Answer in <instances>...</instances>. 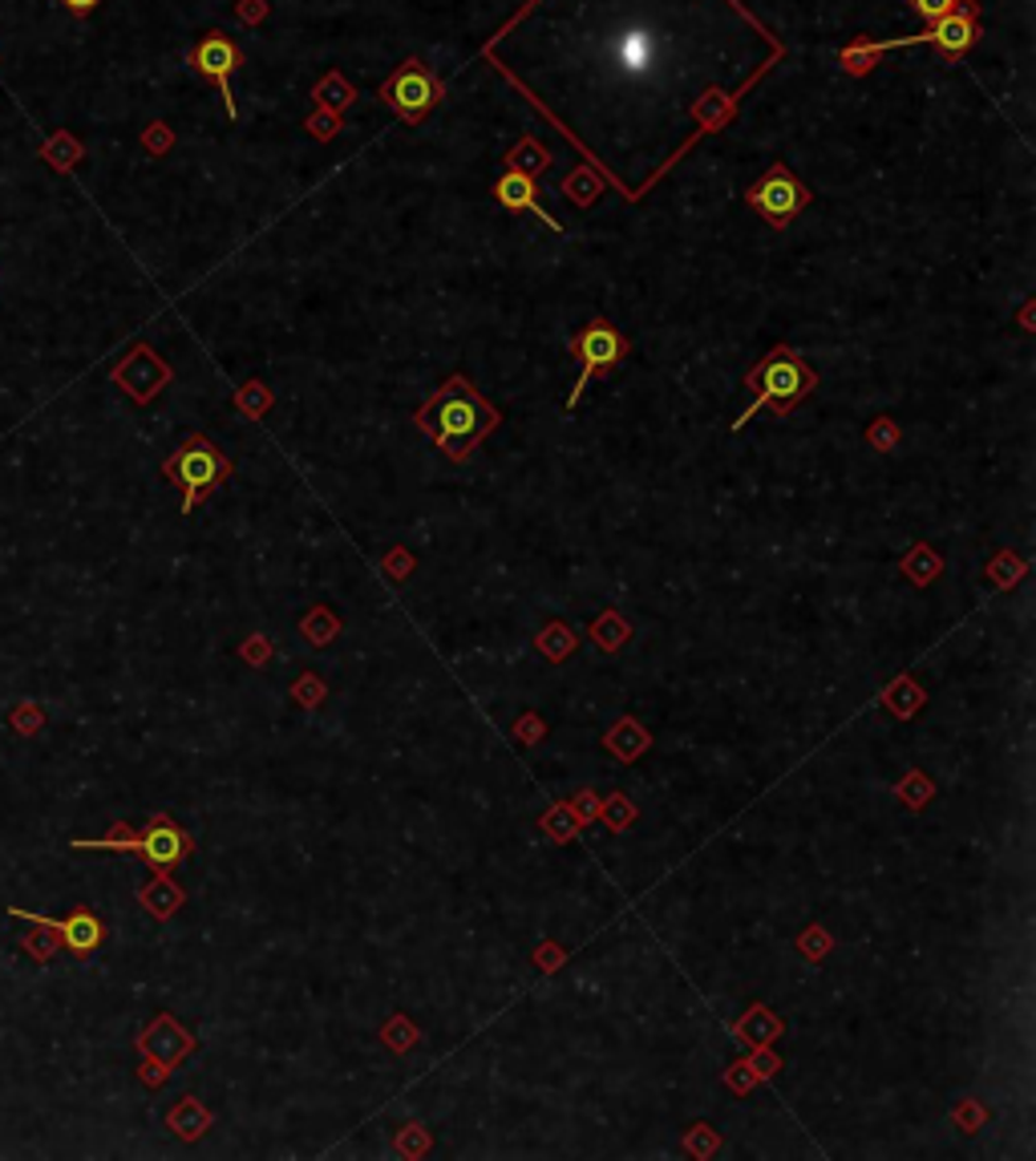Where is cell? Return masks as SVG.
I'll use <instances>...</instances> for the list:
<instances>
[{"instance_id": "d6a6232c", "label": "cell", "mask_w": 1036, "mask_h": 1161, "mask_svg": "<svg viewBox=\"0 0 1036 1161\" xmlns=\"http://www.w3.org/2000/svg\"><path fill=\"white\" fill-rule=\"evenodd\" d=\"M685 1141H689V1154H696V1158H709L716 1145H721V1138H716L709 1125H696V1129H692V1133Z\"/></svg>"}, {"instance_id": "ee69618b", "label": "cell", "mask_w": 1036, "mask_h": 1161, "mask_svg": "<svg viewBox=\"0 0 1036 1161\" xmlns=\"http://www.w3.org/2000/svg\"><path fill=\"white\" fill-rule=\"evenodd\" d=\"M385 570H389V575H405V570H410V559H405V555L397 550V555H389V559H385Z\"/></svg>"}, {"instance_id": "4fadbf2b", "label": "cell", "mask_w": 1036, "mask_h": 1161, "mask_svg": "<svg viewBox=\"0 0 1036 1161\" xmlns=\"http://www.w3.org/2000/svg\"><path fill=\"white\" fill-rule=\"evenodd\" d=\"M134 1045H139V1052L146 1056V1060H159L162 1069L175 1072V1065H179L183 1056L195 1052V1036H190V1032H186L175 1016H166V1012H162V1016H155L150 1024L142 1028Z\"/></svg>"}, {"instance_id": "52a82bcc", "label": "cell", "mask_w": 1036, "mask_h": 1161, "mask_svg": "<svg viewBox=\"0 0 1036 1161\" xmlns=\"http://www.w3.org/2000/svg\"><path fill=\"white\" fill-rule=\"evenodd\" d=\"M571 352H576V361L583 368H579V381H576V388H571V397H567V410H576L579 393L587 388L592 377H599V373H612V368L620 365L623 357H628V341H623L607 320H592L576 341H571Z\"/></svg>"}, {"instance_id": "484cf974", "label": "cell", "mask_w": 1036, "mask_h": 1161, "mask_svg": "<svg viewBox=\"0 0 1036 1161\" xmlns=\"http://www.w3.org/2000/svg\"><path fill=\"white\" fill-rule=\"evenodd\" d=\"M337 632H341V619H337L332 612H324V607L308 612V619H304V636L312 639V643H328Z\"/></svg>"}, {"instance_id": "7a4b0ae2", "label": "cell", "mask_w": 1036, "mask_h": 1161, "mask_svg": "<svg viewBox=\"0 0 1036 1161\" xmlns=\"http://www.w3.org/2000/svg\"><path fill=\"white\" fill-rule=\"evenodd\" d=\"M498 410L478 397V388L466 377H450L446 385L417 410V430L425 433L450 461H466L470 450L490 430H498Z\"/></svg>"}, {"instance_id": "74e56055", "label": "cell", "mask_w": 1036, "mask_h": 1161, "mask_svg": "<svg viewBox=\"0 0 1036 1161\" xmlns=\"http://www.w3.org/2000/svg\"><path fill=\"white\" fill-rule=\"evenodd\" d=\"M571 810H576V814H579V821L599 818V801H596V794H579L576 801H571Z\"/></svg>"}, {"instance_id": "cb8c5ba5", "label": "cell", "mask_w": 1036, "mask_h": 1161, "mask_svg": "<svg viewBox=\"0 0 1036 1161\" xmlns=\"http://www.w3.org/2000/svg\"><path fill=\"white\" fill-rule=\"evenodd\" d=\"M539 648H543L547 660H567V656L576 652V636H571L563 623H551V628L539 636Z\"/></svg>"}, {"instance_id": "44dd1931", "label": "cell", "mask_w": 1036, "mask_h": 1161, "mask_svg": "<svg viewBox=\"0 0 1036 1161\" xmlns=\"http://www.w3.org/2000/svg\"><path fill=\"white\" fill-rule=\"evenodd\" d=\"M70 846L73 850H126V854H134V846H139V830H134V826H126V821H117L106 838H73Z\"/></svg>"}, {"instance_id": "5b68a950", "label": "cell", "mask_w": 1036, "mask_h": 1161, "mask_svg": "<svg viewBox=\"0 0 1036 1161\" xmlns=\"http://www.w3.org/2000/svg\"><path fill=\"white\" fill-rule=\"evenodd\" d=\"M162 474L183 490V514H190L199 502L215 494L219 482L231 478V457L203 433H190L175 454L162 461Z\"/></svg>"}, {"instance_id": "60d3db41", "label": "cell", "mask_w": 1036, "mask_h": 1161, "mask_svg": "<svg viewBox=\"0 0 1036 1161\" xmlns=\"http://www.w3.org/2000/svg\"><path fill=\"white\" fill-rule=\"evenodd\" d=\"M321 692L324 688L316 684V676H304V684L296 688V696L304 701V705H316V701H321Z\"/></svg>"}, {"instance_id": "4316f807", "label": "cell", "mask_w": 1036, "mask_h": 1161, "mask_svg": "<svg viewBox=\"0 0 1036 1161\" xmlns=\"http://www.w3.org/2000/svg\"><path fill=\"white\" fill-rule=\"evenodd\" d=\"M599 814L612 821L616 830H623V826H632V821H636V805H632V801H628L623 794H612L607 801H603V805H599Z\"/></svg>"}, {"instance_id": "d4e9b609", "label": "cell", "mask_w": 1036, "mask_h": 1161, "mask_svg": "<svg viewBox=\"0 0 1036 1161\" xmlns=\"http://www.w3.org/2000/svg\"><path fill=\"white\" fill-rule=\"evenodd\" d=\"M592 636H596L599 643H603V652H616L623 639L632 636V628H628V623H623V619L616 612H603V619H599L596 628H592Z\"/></svg>"}, {"instance_id": "7c38bea8", "label": "cell", "mask_w": 1036, "mask_h": 1161, "mask_svg": "<svg viewBox=\"0 0 1036 1161\" xmlns=\"http://www.w3.org/2000/svg\"><path fill=\"white\" fill-rule=\"evenodd\" d=\"M239 49L231 46L223 33H211V37H203L199 46L190 49V66H195V73H203V77H211L215 86H219V93H223V106H228V117H239V106H235V97H231V73L239 69Z\"/></svg>"}, {"instance_id": "b9f144b4", "label": "cell", "mask_w": 1036, "mask_h": 1161, "mask_svg": "<svg viewBox=\"0 0 1036 1161\" xmlns=\"http://www.w3.org/2000/svg\"><path fill=\"white\" fill-rule=\"evenodd\" d=\"M97 4H102V0H61V8L73 13V17H90Z\"/></svg>"}, {"instance_id": "8d00e7d4", "label": "cell", "mask_w": 1036, "mask_h": 1161, "mask_svg": "<svg viewBox=\"0 0 1036 1161\" xmlns=\"http://www.w3.org/2000/svg\"><path fill=\"white\" fill-rule=\"evenodd\" d=\"M239 652H243V660H248V664H263L268 656H272V639H268V636H252L248 643H243V648H239Z\"/></svg>"}, {"instance_id": "6da1fadb", "label": "cell", "mask_w": 1036, "mask_h": 1161, "mask_svg": "<svg viewBox=\"0 0 1036 1161\" xmlns=\"http://www.w3.org/2000/svg\"><path fill=\"white\" fill-rule=\"evenodd\" d=\"M486 57L636 203L782 41L741 0H530Z\"/></svg>"}, {"instance_id": "e575fe53", "label": "cell", "mask_w": 1036, "mask_h": 1161, "mask_svg": "<svg viewBox=\"0 0 1036 1161\" xmlns=\"http://www.w3.org/2000/svg\"><path fill=\"white\" fill-rule=\"evenodd\" d=\"M139 1081H142V1085H146V1089H162V1085L170 1081V1069H162L159 1060H146V1056H142Z\"/></svg>"}, {"instance_id": "f35d334b", "label": "cell", "mask_w": 1036, "mask_h": 1161, "mask_svg": "<svg viewBox=\"0 0 1036 1161\" xmlns=\"http://www.w3.org/2000/svg\"><path fill=\"white\" fill-rule=\"evenodd\" d=\"M871 446H883V450H887V446H895V425H891L887 417L871 425Z\"/></svg>"}, {"instance_id": "d6986e66", "label": "cell", "mask_w": 1036, "mask_h": 1161, "mask_svg": "<svg viewBox=\"0 0 1036 1161\" xmlns=\"http://www.w3.org/2000/svg\"><path fill=\"white\" fill-rule=\"evenodd\" d=\"M24 923H29L33 931L21 935V951L33 959V963H49V959L61 951V939L49 931L46 923H33V919H24Z\"/></svg>"}, {"instance_id": "f546056e", "label": "cell", "mask_w": 1036, "mask_h": 1161, "mask_svg": "<svg viewBox=\"0 0 1036 1161\" xmlns=\"http://www.w3.org/2000/svg\"><path fill=\"white\" fill-rule=\"evenodd\" d=\"M397 1149H401L405 1158H417V1154H425V1149H430V1133H425L421 1125H405V1129H401V1138H397Z\"/></svg>"}, {"instance_id": "1f68e13d", "label": "cell", "mask_w": 1036, "mask_h": 1161, "mask_svg": "<svg viewBox=\"0 0 1036 1161\" xmlns=\"http://www.w3.org/2000/svg\"><path fill=\"white\" fill-rule=\"evenodd\" d=\"M907 777H911V781H903V785H898V797H903L911 810H920L923 801L931 797V785L923 781V774H907Z\"/></svg>"}, {"instance_id": "f6af8a7d", "label": "cell", "mask_w": 1036, "mask_h": 1161, "mask_svg": "<svg viewBox=\"0 0 1036 1161\" xmlns=\"http://www.w3.org/2000/svg\"><path fill=\"white\" fill-rule=\"evenodd\" d=\"M514 732H519V737H539V725H534V721H527V725L519 721V725H514Z\"/></svg>"}, {"instance_id": "e0dca14e", "label": "cell", "mask_w": 1036, "mask_h": 1161, "mask_svg": "<svg viewBox=\"0 0 1036 1161\" xmlns=\"http://www.w3.org/2000/svg\"><path fill=\"white\" fill-rule=\"evenodd\" d=\"M41 159L57 170V175H70L77 162L86 159V146L77 142V138L70 134V130H57V134L49 138L46 146H41Z\"/></svg>"}, {"instance_id": "8fae6325", "label": "cell", "mask_w": 1036, "mask_h": 1161, "mask_svg": "<svg viewBox=\"0 0 1036 1161\" xmlns=\"http://www.w3.org/2000/svg\"><path fill=\"white\" fill-rule=\"evenodd\" d=\"M381 93H385V102H389L405 122H421V117L438 106L441 90H438V81L421 69V61H405V69H401L393 81H385V90Z\"/></svg>"}, {"instance_id": "9c48e42d", "label": "cell", "mask_w": 1036, "mask_h": 1161, "mask_svg": "<svg viewBox=\"0 0 1036 1161\" xmlns=\"http://www.w3.org/2000/svg\"><path fill=\"white\" fill-rule=\"evenodd\" d=\"M8 919H33V923H46L49 931L61 939V947L70 951L73 959H90L102 943H106V923L97 919L93 911H86V907H77V911L70 914H61V919H53V914H37V911H24V907H8Z\"/></svg>"}, {"instance_id": "8992f818", "label": "cell", "mask_w": 1036, "mask_h": 1161, "mask_svg": "<svg viewBox=\"0 0 1036 1161\" xmlns=\"http://www.w3.org/2000/svg\"><path fill=\"white\" fill-rule=\"evenodd\" d=\"M745 199H749V206L758 211L769 228L782 231V228H789V223H794V215L810 203V191L794 179V170H789L785 162H774L758 183L749 186V195H745Z\"/></svg>"}, {"instance_id": "7bdbcfd3", "label": "cell", "mask_w": 1036, "mask_h": 1161, "mask_svg": "<svg viewBox=\"0 0 1036 1161\" xmlns=\"http://www.w3.org/2000/svg\"><path fill=\"white\" fill-rule=\"evenodd\" d=\"M239 13H243V21H259V13H268V4L263 0H243Z\"/></svg>"}, {"instance_id": "ffe728a7", "label": "cell", "mask_w": 1036, "mask_h": 1161, "mask_svg": "<svg viewBox=\"0 0 1036 1161\" xmlns=\"http://www.w3.org/2000/svg\"><path fill=\"white\" fill-rule=\"evenodd\" d=\"M579 826H583V821H579V814L571 810V801H567V805H551V810L543 814V821H539V830H543L547 838H555V842H571Z\"/></svg>"}, {"instance_id": "4dcf8cb0", "label": "cell", "mask_w": 1036, "mask_h": 1161, "mask_svg": "<svg viewBox=\"0 0 1036 1161\" xmlns=\"http://www.w3.org/2000/svg\"><path fill=\"white\" fill-rule=\"evenodd\" d=\"M798 947H802V956L806 959H822L830 951V935L822 931V927H806L802 939H798Z\"/></svg>"}, {"instance_id": "603a6c76", "label": "cell", "mask_w": 1036, "mask_h": 1161, "mask_svg": "<svg viewBox=\"0 0 1036 1161\" xmlns=\"http://www.w3.org/2000/svg\"><path fill=\"white\" fill-rule=\"evenodd\" d=\"M8 725L21 732V737H37V732L46 729V708L37 705V701H17V705L8 708Z\"/></svg>"}, {"instance_id": "83f0119b", "label": "cell", "mask_w": 1036, "mask_h": 1161, "mask_svg": "<svg viewBox=\"0 0 1036 1161\" xmlns=\"http://www.w3.org/2000/svg\"><path fill=\"white\" fill-rule=\"evenodd\" d=\"M385 1045H389L393 1052H410V1048L417 1045V1028L410 1024V1020H401V1016H397V1020L385 1024Z\"/></svg>"}, {"instance_id": "30bf717a", "label": "cell", "mask_w": 1036, "mask_h": 1161, "mask_svg": "<svg viewBox=\"0 0 1036 1161\" xmlns=\"http://www.w3.org/2000/svg\"><path fill=\"white\" fill-rule=\"evenodd\" d=\"M134 854L150 870H175V866L195 854V842H190V834H186L183 826H175L166 814H155V818L146 821V830H139Z\"/></svg>"}, {"instance_id": "277c9868", "label": "cell", "mask_w": 1036, "mask_h": 1161, "mask_svg": "<svg viewBox=\"0 0 1036 1161\" xmlns=\"http://www.w3.org/2000/svg\"><path fill=\"white\" fill-rule=\"evenodd\" d=\"M976 21H971V4L960 0V13H947L940 21H931L927 33H911V37H895V41H858V46L842 49L838 61L847 73H867L878 61V53H891V49H911V46H935L947 57H960L971 41H976Z\"/></svg>"}, {"instance_id": "7402d4cb", "label": "cell", "mask_w": 1036, "mask_h": 1161, "mask_svg": "<svg viewBox=\"0 0 1036 1161\" xmlns=\"http://www.w3.org/2000/svg\"><path fill=\"white\" fill-rule=\"evenodd\" d=\"M903 570L911 575V583H915V587H927V583L944 570V559H940L931 547H915L907 559H903Z\"/></svg>"}, {"instance_id": "d590c367", "label": "cell", "mask_w": 1036, "mask_h": 1161, "mask_svg": "<svg viewBox=\"0 0 1036 1161\" xmlns=\"http://www.w3.org/2000/svg\"><path fill=\"white\" fill-rule=\"evenodd\" d=\"M956 4H960V0H915V13H920L923 21H940V17H947Z\"/></svg>"}, {"instance_id": "5bb4252c", "label": "cell", "mask_w": 1036, "mask_h": 1161, "mask_svg": "<svg viewBox=\"0 0 1036 1161\" xmlns=\"http://www.w3.org/2000/svg\"><path fill=\"white\" fill-rule=\"evenodd\" d=\"M494 195H498V203L507 206V211H530V215H539L543 219V228L547 231H563L559 228V219H551L543 206H539V186H534V179H530L527 170H507L498 183H494Z\"/></svg>"}, {"instance_id": "2e32d148", "label": "cell", "mask_w": 1036, "mask_h": 1161, "mask_svg": "<svg viewBox=\"0 0 1036 1161\" xmlns=\"http://www.w3.org/2000/svg\"><path fill=\"white\" fill-rule=\"evenodd\" d=\"M211 1125H215V1117H211V1109L199 1105V1096H183V1101L166 1113V1129H170L179 1141H199Z\"/></svg>"}, {"instance_id": "ac0fdd59", "label": "cell", "mask_w": 1036, "mask_h": 1161, "mask_svg": "<svg viewBox=\"0 0 1036 1161\" xmlns=\"http://www.w3.org/2000/svg\"><path fill=\"white\" fill-rule=\"evenodd\" d=\"M607 749L616 752V757H623V761H636V757L648 749V732L640 729L632 716H623L620 729L607 732Z\"/></svg>"}, {"instance_id": "836d02e7", "label": "cell", "mask_w": 1036, "mask_h": 1161, "mask_svg": "<svg viewBox=\"0 0 1036 1161\" xmlns=\"http://www.w3.org/2000/svg\"><path fill=\"white\" fill-rule=\"evenodd\" d=\"M170 142H175V138H170V126H162V122H150L146 134H142V146H146L150 155H162Z\"/></svg>"}, {"instance_id": "9a60e30c", "label": "cell", "mask_w": 1036, "mask_h": 1161, "mask_svg": "<svg viewBox=\"0 0 1036 1161\" xmlns=\"http://www.w3.org/2000/svg\"><path fill=\"white\" fill-rule=\"evenodd\" d=\"M183 899H186L183 887H179L166 870H159V878H150V883L139 890V903L146 907V914H150V919H159V923H166L170 914L179 911V907H183Z\"/></svg>"}, {"instance_id": "ab89813d", "label": "cell", "mask_w": 1036, "mask_h": 1161, "mask_svg": "<svg viewBox=\"0 0 1036 1161\" xmlns=\"http://www.w3.org/2000/svg\"><path fill=\"white\" fill-rule=\"evenodd\" d=\"M328 93H332V106H348V97H352V93H348L337 77H328L321 90H316V97H328Z\"/></svg>"}, {"instance_id": "3957f363", "label": "cell", "mask_w": 1036, "mask_h": 1161, "mask_svg": "<svg viewBox=\"0 0 1036 1161\" xmlns=\"http://www.w3.org/2000/svg\"><path fill=\"white\" fill-rule=\"evenodd\" d=\"M745 385L753 388V401L733 421V430H741L745 421H753L761 410H774L778 417L794 413L818 388V377H814V368L789 344H778V348H769V357H761V365L745 377Z\"/></svg>"}, {"instance_id": "ba28073f", "label": "cell", "mask_w": 1036, "mask_h": 1161, "mask_svg": "<svg viewBox=\"0 0 1036 1161\" xmlns=\"http://www.w3.org/2000/svg\"><path fill=\"white\" fill-rule=\"evenodd\" d=\"M114 385L134 401V405H150L162 388L170 385V365L162 361L150 344H134L122 361L114 365Z\"/></svg>"}, {"instance_id": "f1b7e54d", "label": "cell", "mask_w": 1036, "mask_h": 1161, "mask_svg": "<svg viewBox=\"0 0 1036 1161\" xmlns=\"http://www.w3.org/2000/svg\"><path fill=\"white\" fill-rule=\"evenodd\" d=\"M272 405V393L259 385V381H252V385H243V393H239V410L243 413H252V417H259V413Z\"/></svg>"}]
</instances>
